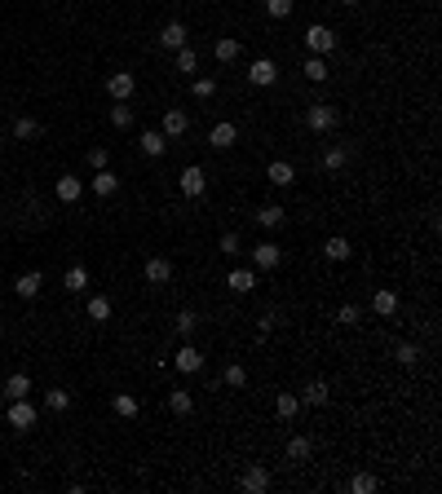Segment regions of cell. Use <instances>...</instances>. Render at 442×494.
Wrapping results in <instances>:
<instances>
[{"instance_id":"1","label":"cell","mask_w":442,"mask_h":494,"mask_svg":"<svg viewBox=\"0 0 442 494\" xmlns=\"http://www.w3.org/2000/svg\"><path fill=\"white\" fill-rule=\"evenodd\" d=\"M337 119H341V111H337V106H328V102H314V106L305 111V128H309V132H332V128H337Z\"/></svg>"},{"instance_id":"2","label":"cell","mask_w":442,"mask_h":494,"mask_svg":"<svg viewBox=\"0 0 442 494\" xmlns=\"http://www.w3.org/2000/svg\"><path fill=\"white\" fill-rule=\"evenodd\" d=\"M305 49L314 53V58L332 53V49H337V31H332V27H323V22H314V27H305Z\"/></svg>"},{"instance_id":"3","label":"cell","mask_w":442,"mask_h":494,"mask_svg":"<svg viewBox=\"0 0 442 494\" xmlns=\"http://www.w3.org/2000/svg\"><path fill=\"white\" fill-rule=\"evenodd\" d=\"M177 186H182V195H186V199H204V190H208V177H204V168H199V164L182 168Z\"/></svg>"},{"instance_id":"4","label":"cell","mask_w":442,"mask_h":494,"mask_svg":"<svg viewBox=\"0 0 442 494\" xmlns=\"http://www.w3.org/2000/svg\"><path fill=\"white\" fill-rule=\"evenodd\" d=\"M35 419H40V411L27 402V397H18V402H9V424H14L18 432H31Z\"/></svg>"},{"instance_id":"5","label":"cell","mask_w":442,"mask_h":494,"mask_svg":"<svg viewBox=\"0 0 442 494\" xmlns=\"http://www.w3.org/2000/svg\"><path fill=\"white\" fill-rule=\"evenodd\" d=\"M239 490H244V494H266V490H270V468H261V464L244 468V477H239Z\"/></svg>"},{"instance_id":"6","label":"cell","mask_w":442,"mask_h":494,"mask_svg":"<svg viewBox=\"0 0 442 494\" xmlns=\"http://www.w3.org/2000/svg\"><path fill=\"white\" fill-rule=\"evenodd\" d=\"M173 367L182 371V376H195V371H204V353H199L195 344H182V349L173 353Z\"/></svg>"},{"instance_id":"7","label":"cell","mask_w":442,"mask_h":494,"mask_svg":"<svg viewBox=\"0 0 442 494\" xmlns=\"http://www.w3.org/2000/svg\"><path fill=\"white\" fill-rule=\"evenodd\" d=\"M186 128H190V115L182 111V106H169L164 119H160V132H164V137H182Z\"/></svg>"},{"instance_id":"8","label":"cell","mask_w":442,"mask_h":494,"mask_svg":"<svg viewBox=\"0 0 442 494\" xmlns=\"http://www.w3.org/2000/svg\"><path fill=\"white\" fill-rule=\"evenodd\" d=\"M133 89H137V80H133V71H115L111 80H106V93H111L115 102H128L133 98Z\"/></svg>"},{"instance_id":"9","label":"cell","mask_w":442,"mask_h":494,"mask_svg":"<svg viewBox=\"0 0 442 494\" xmlns=\"http://www.w3.org/2000/svg\"><path fill=\"white\" fill-rule=\"evenodd\" d=\"M235 141H239V124H230V119L212 124V132H208V146H217V150H230Z\"/></svg>"},{"instance_id":"10","label":"cell","mask_w":442,"mask_h":494,"mask_svg":"<svg viewBox=\"0 0 442 494\" xmlns=\"http://www.w3.org/2000/svg\"><path fill=\"white\" fill-rule=\"evenodd\" d=\"M248 80H253V84H257V89H270V84H274V80H279V67H274V62H270V58H257V62H253V67H248Z\"/></svg>"},{"instance_id":"11","label":"cell","mask_w":442,"mask_h":494,"mask_svg":"<svg viewBox=\"0 0 442 494\" xmlns=\"http://www.w3.org/2000/svg\"><path fill=\"white\" fill-rule=\"evenodd\" d=\"M89 190H93L98 199H111L115 190H119V177L111 173V168H98V173H93V182H89Z\"/></svg>"},{"instance_id":"12","label":"cell","mask_w":442,"mask_h":494,"mask_svg":"<svg viewBox=\"0 0 442 494\" xmlns=\"http://www.w3.org/2000/svg\"><path fill=\"white\" fill-rule=\"evenodd\" d=\"M146 283H155V287L173 283V261L169 256H151L146 261Z\"/></svg>"},{"instance_id":"13","label":"cell","mask_w":442,"mask_h":494,"mask_svg":"<svg viewBox=\"0 0 442 494\" xmlns=\"http://www.w3.org/2000/svg\"><path fill=\"white\" fill-rule=\"evenodd\" d=\"M137 146H142V155H151V159H160V155L169 150V137H164L160 128H146V132H142V137H137Z\"/></svg>"},{"instance_id":"14","label":"cell","mask_w":442,"mask_h":494,"mask_svg":"<svg viewBox=\"0 0 442 494\" xmlns=\"http://www.w3.org/2000/svg\"><path fill=\"white\" fill-rule=\"evenodd\" d=\"M40 287H44V274H40V270H27V274H18L14 292H18L22 300H31V296H40Z\"/></svg>"},{"instance_id":"15","label":"cell","mask_w":442,"mask_h":494,"mask_svg":"<svg viewBox=\"0 0 442 494\" xmlns=\"http://www.w3.org/2000/svg\"><path fill=\"white\" fill-rule=\"evenodd\" d=\"M160 44L164 49H186V22H164V31H160Z\"/></svg>"},{"instance_id":"16","label":"cell","mask_w":442,"mask_h":494,"mask_svg":"<svg viewBox=\"0 0 442 494\" xmlns=\"http://www.w3.org/2000/svg\"><path fill=\"white\" fill-rule=\"evenodd\" d=\"M279 261H283V247H274V243H257L253 247V265H257V270H274Z\"/></svg>"},{"instance_id":"17","label":"cell","mask_w":442,"mask_h":494,"mask_svg":"<svg viewBox=\"0 0 442 494\" xmlns=\"http://www.w3.org/2000/svg\"><path fill=\"white\" fill-rule=\"evenodd\" d=\"M53 195L62 199V203H80V195H85V182H80V177H58Z\"/></svg>"},{"instance_id":"18","label":"cell","mask_w":442,"mask_h":494,"mask_svg":"<svg viewBox=\"0 0 442 494\" xmlns=\"http://www.w3.org/2000/svg\"><path fill=\"white\" fill-rule=\"evenodd\" d=\"M226 287L239 292V296H248V292L257 287V274H253V270H230V274H226Z\"/></svg>"},{"instance_id":"19","label":"cell","mask_w":442,"mask_h":494,"mask_svg":"<svg viewBox=\"0 0 442 494\" xmlns=\"http://www.w3.org/2000/svg\"><path fill=\"white\" fill-rule=\"evenodd\" d=\"M266 177H270V186H292V182H296V168H292L288 159H274V164L266 168Z\"/></svg>"},{"instance_id":"20","label":"cell","mask_w":442,"mask_h":494,"mask_svg":"<svg viewBox=\"0 0 442 494\" xmlns=\"http://www.w3.org/2000/svg\"><path fill=\"white\" fill-rule=\"evenodd\" d=\"M169 411H173L177 419H186L190 411H195V397H190L186 389H169Z\"/></svg>"},{"instance_id":"21","label":"cell","mask_w":442,"mask_h":494,"mask_svg":"<svg viewBox=\"0 0 442 494\" xmlns=\"http://www.w3.org/2000/svg\"><path fill=\"white\" fill-rule=\"evenodd\" d=\"M5 397H9V402H18V397H31V376L14 371V376L5 380Z\"/></svg>"},{"instance_id":"22","label":"cell","mask_w":442,"mask_h":494,"mask_svg":"<svg viewBox=\"0 0 442 494\" xmlns=\"http://www.w3.org/2000/svg\"><path fill=\"white\" fill-rule=\"evenodd\" d=\"M296 411H301V397H296V393H279V397H274V415H279V419H296Z\"/></svg>"},{"instance_id":"23","label":"cell","mask_w":442,"mask_h":494,"mask_svg":"<svg viewBox=\"0 0 442 494\" xmlns=\"http://www.w3.org/2000/svg\"><path fill=\"white\" fill-rule=\"evenodd\" d=\"M212 53H217V62H235V58L244 53V44H239L235 35H221V40L212 44Z\"/></svg>"},{"instance_id":"24","label":"cell","mask_w":442,"mask_h":494,"mask_svg":"<svg viewBox=\"0 0 442 494\" xmlns=\"http://www.w3.org/2000/svg\"><path fill=\"white\" fill-rule=\"evenodd\" d=\"M350 252H354L350 238H341V234H332L328 243H323V256H328V261H350Z\"/></svg>"},{"instance_id":"25","label":"cell","mask_w":442,"mask_h":494,"mask_svg":"<svg viewBox=\"0 0 442 494\" xmlns=\"http://www.w3.org/2000/svg\"><path fill=\"white\" fill-rule=\"evenodd\" d=\"M372 309H376V318H393V313H398V296H393V292H376Z\"/></svg>"},{"instance_id":"26","label":"cell","mask_w":442,"mask_h":494,"mask_svg":"<svg viewBox=\"0 0 442 494\" xmlns=\"http://www.w3.org/2000/svg\"><path fill=\"white\" fill-rule=\"evenodd\" d=\"M283 216H288V212H283L279 203H270V208H261V212H257V225H261V230H279Z\"/></svg>"},{"instance_id":"27","label":"cell","mask_w":442,"mask_h":494,"mask_svg":"<svg viewBox=\"0 0 442 494\" xmlns=\"http://www.w3.org/2000/svg\"><path fill=\"white\" fill-rule=\"evenodd\" d=\"M328 397H332L328 380H309V384H305V397H301V402H309V406H323Z\"/></svg>"},{"instance_id":"28","label":"cell","mask_w":442,"mask_h":494,"mask_svg":"<svg viewBox=\"0 0 442 494\" xmlns=\"http://www.w3.org/2000/svg\"><path fill=\"white\" fill-rule=\"evenodd\" d=\"M85 313H89V318L102 327V322H111V300H106V296H93L89 305H85Z\"/></svg>"},{"instance_id":"29","label":"cell","mask_w":442,"mask_h":494,"mask_svg":"<svg viewBox=\"0 0 442 494\" xmlns=\"http://www.w3.org/2000/svg\"><path fill=\"white\" fill-rule=\"evenodd\" d=\"M309 455H314V441H309V437H292V441H288V459H292V464H305Z\"/></svg>"},{"instance_id":"30","label":"cell","mask_w":442,"mask_h":494,"mask_svg":"<svg viewBox=\"0 0 442 494\" xmlns=\"http://www.w3.org/2000/svg\"><path fill=\"white\" fill-rule=\"evenodd\" d=\"M62 287H67V292H85V287H89V270H85V265H71Z\"/></svg>"},{"instance_id":"31","label":"cell","mask_w":442,"mask_h":494,"mask_svg":"<svg viewBox=\"0 0 442 494\" xmlns=\"http://www.w3.org/2000/svg\"><path fill=\"white\" fill-rule=\"evenodd\" d=\"M345 164H350V150H345V146H328L323 150V168H328V173H341Z\"/></svg>"},{"instance_id":"32","label":"cell","mask_w":442,"mask_h":494,"mask_svg":"<svg viewBox=\"0 0 442 494\" xmlns=\"http://www.w3.org/2000/svg\"><path fill=\"white\" fill-rule=\"evenodd\" d=\"M328 76H332V71H328V62H323V58H314V53H309V58H305V80H309V84H323Z\"/></svg>"},{"instance_id":"33","label":"cell","mask_w":442,"mask_h":494,"mask_svg":"<svg viewBox=\"0 0 442 494\" xmlns=\"http://www.w3.org/2000/svg\"><path fill=\"white\" fill-rule=\"evenodd\" d=\"M14 137H18V141H31V137H40V124H35L31 115H22V119H14Z\"/></svg>"},{"instance_id":"34","label":"cell","mask_w":442,"mask_h":494,"mask_svg":"<svg viewBox=\"0 0 442 494\" xmlns=\"http://www.w3.org/2000/svg\"><path fill=\"white\" fill-rule=\"evenodd\" d=\"M393 358H398V362H402V367H416V362H420V344H411V340H402L398 349H393Z\"/></svg>"},{"instance_id":"35","label":"cell","mask_w":442,"mask_h":494,"mask_svg":"<svg viewBox=\"0 0 442 494\" xmlns=\"http://www.w3.org/2000/svg\"><path fill=\"white\" fill-rule=\"evenodd\" d=\"M137 411H142V406H137L133 393H119V397H115V415H119V419H133Z\"/></svg>"},{"instance_id":"36","label":"cell","mask_w":442,"mask_h":494,"mask_svg":"<svg viewBox=\"0 0 442 494\" xmlns=\"http://www.w3.org/2000/svg\"><path fill=\"white\" fill-rule=\"evenodd\" d=\"M173 327H177V335H195V327H199V313L182 309V313H177V322H173Z\"/></svg>"},{"instance_id":"37","label":"cell","mask_w":442,"mask_h":494,"mask_svg":"<svg viewBox=\"0 0 442 494\" xmlns=\"http://www.w3.org/2000/svg\"><path fill=\"white\" fill-rule=\"evenodd\" d=\"M44 406H49V411H67V406H71V393H67V389H49V393H44Z\"/></svg>"},{"instance_id":"38","label":"cell","mask_w":442,"mask_h":494,"mask_svg":"<svg viewBox=\"0 0 442 494\" xmlns=\"http://www.w3.org/2000/svg\"><path fill=\"white\" fill-rule=\"evenodd\" d=\"M376 486H380V481H376V477H372V473H358V477H354V481H350V494H372V490H376Z\"/></svg>"},{"instance_id":"39","label":"cell","mask_w":442,"mask_h":494,"mask_svg":"<svg viewBox=\"0 0 442 494\" xmlns=\"http://www.w3.org/2000/svg\"><path fill=\"white\" fill-rule=\"evenodd\" d=\"M190 93H195V98H199V102H208V98H217V80H208V76H204V80H195V84H190Z\"/></svg>"},{"instance_id":"40","label":"cell","mask_w":442,"mask_h":494,"mask_svg":"<svg viewBox=\"0 0 442 494\" xmlns=\"http://www.w3.org/2000/svg\"><path fill=\"white\" fill-rule=\"evenodd\" d=\"M221 380L230 384V389H244V384H248V371L239 367V362H230V367H226V376H221Z\"/></svg>"},{"instance_id":"41","label":"cell","mask_w":442,"mask_h":494,"mask_svg":"<svg viewBox=\"0 0 442 494\" xmlns=\"http://www.w3.org/2000/svg\"><path fill=\"white\" fill-rule=\"evenodd\" d=\"M195 67H199V53L195 49H177V71H186V76H190Z\"/></svg>"},{"instance_id":"42","label":"cell","mask_w":442,"mask_h":494,"mask_svg":"<svg viewBox=\"0 0 442 494\" xmlns=\"http://www.w3.org/2000/svg\"><path fill=\"white\" fill-rule=\"evenodd\" d=\"M217 252H226V256H239V252H244V243H239V234L226 230V234H221V243H217Z\"/></svg>"},{"instance_id":"43","label":"cell","mask_w":442,"mask_h":494,"mask_svg":"<svg viewBox=\"0 0 442 494\" xmlns=\"http://www.w3.org/2000/svg\"><path fill=\"white\" fill-rule=\"evenodd\" d=\"M111 124H115V128H128V124H133V106H124V102H119L115 111H111Z\"/></svg>"},{"instance_id":"44","label":"cell","mask_w":442,"mask_h":494,"mask_svg":"<svg viewBox=\"0 0 442 494\" xmlns=\"http://www.w3.org/2000/svg\"><path fill=\"white\" fill-rule=\"evenodd\" d=\"M266 14L270 18H288L292 14V0H266Z\"/></svg>"},{"instance_id":"45","label":"cell","mask_w":442,"mask_h":494,"mask_svg":"<svg viewBox=\"0 0 442 494\" xmlns=\"http://www.w3.org/2000/svg\"><path fill=\"white\" fill-rule=\"evenodd\" d=\"M337 318L345 322V327H354V322L363 318V309H358V305H341V313H337Z\"/></svg>"},{"instance_id":"46","label":"cell","mask_w":442,"mask_h":494,"mask_svg":"<svg viewBox=\"0 0 442 494\" xmlns=\"http://www.w3.org/2000/svg\"><path fill=\"white\" fill-rule=\"evenodd\" d=\"M106 164H111V155H106L102 146H93V150H89V168L98 173V168H106Z\"/></svg>"},{"instance_id":"47","label":"cell","mask_w":442,"mask_h":494,"mask_svg":"<svg viewBox=\"0 0 442 494\" xmlns=\"http://www.w3.org/2000/svg\"><path fill=\"white\" fill-rule=\"evenodd\" d=\"M279 327V309H270V313H261V322H257V331H274Z\"/></svg>"},{"instance_id":"48","label":"cell","mask_w":442,"mask_h":494,"mask_svg":"<svg viewBox=\"0 0 442 494\" xmlns=\"http://www.w3.org/2000/svg\"><path fill=\"white\" fill-rule=\"evenodd\" d=\"M341 5H358V0H341Z\"/></svg>"},{"instance_id":"49","label":"cell","mask_w":442,"mask_h":494,"mask_svg":"<svg viewBox=\"0 0 442 494\" xmlns=\"http://www.w3.org/2000/svg\"><path fill=\"white\" fill-rule=\"evenodd\" d=\"M0 340H5V327H0Z\"/></svg>"}]
</instances>
